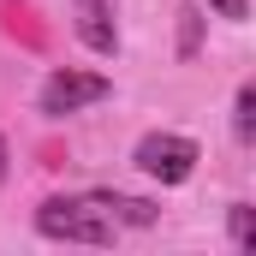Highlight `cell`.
Returning <instances> with one entry per match:
<instances>
[{"instance_id": "1", "label": "cell", "mask_w": 256, "mask_h": 256, "mask_svg": "<svg viewBox=\"0 0 256 256\" xmlns=\"http://www.w3.org/2000/svg\"><path fill=\"white\" fill-rule=\"evenodd\" d=\"M36 232L42 238H60V244H114V220L90 202V196H48L36 208Z\"/></svg>"}, {"instance_id": "2", "label": "cell", "mask_w": 256, "mask_h": 256, "mask_svg": "<svg viewBox=\"0 0 256 256\" xmlns=\"http://www.w3.org/2000/svg\"><path fill=\"white\" fill-rule=\"evenodd\" d=\"M108 96H114V84H108L102 72L54 66V72L42 78V90H36V114H42V120H66V114H84V108H96V102H108Z\"/></svg>"}, {"instance_id": "6", "label": "cell", "mask_w": 256, "mask_h": 256, "mask_svg": "<svg viewBox=\"0 0 256 256\" xmlns=\"http://www.w3.org/2000/svg\"><path fill=\"white\" fill-rule=\"evenodd\" d=\"M232 137L244 149L256 143V84H238V96H232Z\"/></svg>"}, {"instance_id": "8", "label": "cell", "mask_w": 256, "mask_h": 256, "mask_svg": "<svg viewBox=\"0 0 256 256\" xmlns=\"http://www.w3.org/2000/svg\"><path fill=\"white\" fill-rule=\"evenodd\" d=\"M208 6H214L220 18H232V24H244V18H250V0H208Z\"/></svg>"}, {"instance_id": "9", "label": "cell", "mask_w": 256, "mask_h": 256, "mask_svg": "<svg viewBox=\"0 0 256 256\" xmlns=\"http://www.w3.org/2000/svg\"><path fill=\"white\" fill-rule=\"evenodd\" d=\"M6 161H12V155H6V137H0V185H6Z\"/></svg>"}, {"instance_id": "7", "label": "cell", "mask_w": 256, "mask_h": 256, "mask_svg": "<svg viewBox=\"0 0 256 256\" xmlns=\"http://www.w3.org/2000/svg\"><path fill=\"white\" fill-rule=\"evenodd\" d=\"M226 226H232V250L250 256L256 250V208L250 202H232V220H226Z\"/></svg>"}, {"instance_id": "3", "label": "cell", "mask_w": 256, "mask_h": 256, "mask_svg": "<svg viewBox=\"0 0 256 256\" xmlns=\"http://www.w3.org/2000/svg\"><path fill=\"white\" fill-rule=\"evenodd\" d=\"M131 161H137V173L155 179V185H185L196 173V143L185 131H149V137H137Z\"/></svg>"}, {"instance_id": "5", "label": "cell", "mask_w": 256, "mask_h": 256, "mask_svg": "<svg viewBox=\"0 0 256 256\" xmlns=\"http://www.w3.org/2000/svg\"><path fill=\"white\" fill-rule=\"evenodd\" d=\"M90 202H96L114 226H155V220H161V208H155V202L126 196V191H90Z\"/></svg>"}, {"instance_id": "4", "label": "cell", "mask_w": 256, "mask_h": 256, "mask_svg": "<svg viewBox=\"0 0 256 256\" xmlns=\"http://www.w3.org/2000/svg\"><path fill=\"white\" fill-rule=\"evenodd\" d=\"M78 12V36L90 54H114L120 48V30H114V0H72Z\"/></svg>"}]
</instances>
